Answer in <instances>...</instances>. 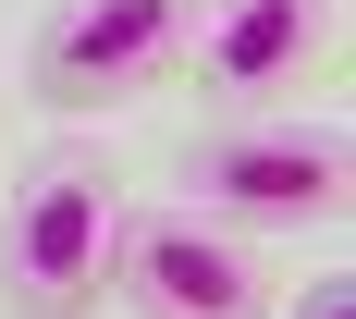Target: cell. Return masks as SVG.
Returning <instances> with one entry per match:
<instances>
[{
  "mask_svg": "<svg viewBox=\"0 0 356 319\" xmlns=\"http://www.w3.org/2000/svg\"><path fill=\"white\" fill-rule=\"evenodd\" d=\"M111 295L136 319H270V258L258 234L209 221L197 197H123L111 221Z\"/></svg>",
  "mask_w": 356,
  "mask_h": 319,
  "instance_id": "cell-4",
  "label": "cell"
},
{
  "mask_svg": "<svg viewBox=\"0 0 356 319\" xmlns=\"http://www.w3.org/2000/svg\"><path fill=\"white\" fill-rule=\"evenodd\" d=\"M111 221H123V172L111 147L62 136L13 160V209H0V319H99L111 295Z\"/></svg>",
  "mask_w": 356,
  "mask_h": 319,
  "instance_id": "cell-2",
  "label": "cell"
},
{
  "mask_svg": "<svg viewBox=\"0 0 356 319\" xmlns=\"http://www.w3.org/2000/svg\"><path fill=\"white\" fill-rule=\"evenodd\" d=\"M184 197L234 234H332L356 209V136L344 111H209V136L184 147Z\"/></svg>",
  "mask_w": 356,
  "mask_h": 319,
  "instance_id": "cell-1",
  "label": "cell"
},
{
  "mask_svg": "<svg viewBox=\"0 0 356 319\" xmlns=\"http://www.w3.org/2000/svg\"><path fill=\"white\" fill-rule=\"evenodd\" d=\"M344 307H356V295H344V270H307V295H295L283 319H344Z\"/></svg>",
  "mask_w": 356,
  "mask_h": 319,
  "instance_id": "cell-6",
  "label": "cell"
},
{
  "mask_svg": "<svg viewBox=\"0 0 356 319\" xmlns=\"http://www.w3.org/2000/svg\"><path fill=\"white\" fill-rule=\"evenodd\" d=\"M184 37H197V0H49L25 37V99L62 123L123 111L184 74Z\"/></svg>",
  "mask_w": 356,
  "mask_h": 319,
  "instance_id": "cell-3",
  "label": "cell"
},
{
  "mask_svg": "<svg viewBox=\"0 0 356 319\" xmlns=\"http://www.w3.org/2000/svg\"><path fill=\"white\" fill-rule=\"evenodd\" d=\"M344 62V0H197L184 86L209 111H283Z\"/></svg>",
  "mask_w": 356,
  "mask_h": 319,
  "instance_id": "cell-5",
  "label": "cell"
}]
</instances>
